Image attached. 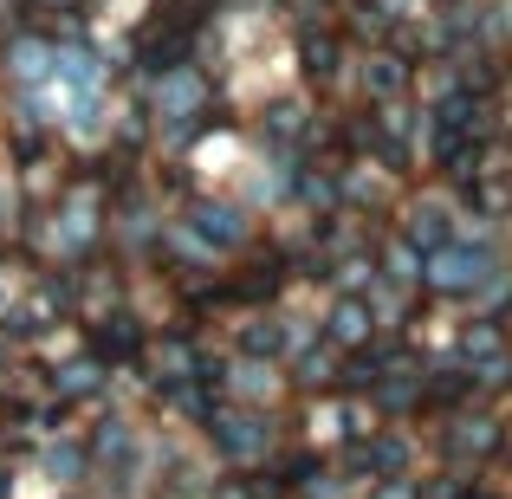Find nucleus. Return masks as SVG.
Segmentation results:
<instances>
[{"instance_id":"f257e3e1","label":"nucleus","mask_w":512,"mask_h":499,"mask_svg":"<svg viewBox=\"0 0 512 499\" xmlns=\"http://www.w3.org/2000/svg\"><path fill=\"white\" fill-rule=\"evenodd\" d=\"M480 266H487V260H480V253H454V260H441V286H474V279H480Z\"/></svg>"}]
</instances>
